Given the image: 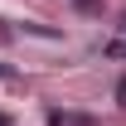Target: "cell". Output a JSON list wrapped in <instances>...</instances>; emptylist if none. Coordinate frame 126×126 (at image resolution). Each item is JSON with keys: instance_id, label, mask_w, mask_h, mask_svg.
Returning <instances> with one entry per match:
<instances>
[{"instance_id": "1", "label": "cell", "mask_w": 126, "mask_h": 126, "mask_svg": "<svg viewBox=\"0 0 126 126\" xmlns=\"http://www.w3.org/2000/svg\"><path fill=\"white\" fill-rule=\"evenodd\" d=\"M48 126H97L92 116H78V111H48Z\"/></svg>"}, {"instance_id": "2", "label": "cell", "mask_w": 126, "mask_h": 126, "mask_svg": "<svg viewBox=\"0 0 126 126\" xmlns=\"http://www.w3.org/2000/svg\"><path fill=\"white\" fill-rule=\"evenodd\" d=\"M73 5H78V10H92V5H97V0H73Z\"/></svg>"}]
</instances>
